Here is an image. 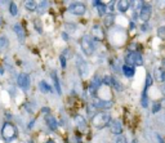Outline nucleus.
<instances>
[{"label":"nucleus","mask_w":165,"mask_h":143,"mask_svg":"<svg viewBox=\"0 0 165 143\" xmlns=\"http://www.w3.org/2000/svg\"><path fill=\"white\" fill-rule=\"evenodd\" d=\"M110 123H111V116L109 112L101 111L92 116V125L97 128V129H102V128L107 126Z\"/></svg>","instance_id":"f257e3e1"},{"label":"nucleus","mask_w":165,"mask_h":143,"mask_svg":"<svg viewBox=\"0 0 165 143\" xmlns=\"http://www.w3.org/2000/svg\"><path fill=\"white\" fill-rule=\"evenodd\" d=\"M80 47L83 49V52L87 55H92L96 51V45H94V39L89 35H84L80 40Z\"/></svg>","instance_id":"f03ea898"},{"label":"nucleus","mask_w":165,"mask_h":143,"mask_svg":"<svg viewBox=\"0 0 165 143\" xmlns=\"http://www.w3.org/2000/svg\"><path fill=\"white\" fill-rule=\"evenodd\" d=\"M125 65L130 66V67H135V66H142L143 65V57L141 53L132 51L129 52L125 57Z\"/></svg>","instance_id":"7ed1b4c3"},{"label":"nucleus","mask_w":165,"mask_h":143,"mask_svg":"<svg viewBox=\"0 0 165 143\" xmlns=\"http://www.w3.org/2000/svg\"><path fill=\"white\" fill-rule=\"evenodd\" d=\"M2 137L4 138V141L6 142H10L14 138L17 137V129L16 126L10 123H5L3 125V129H2Z\"/></svg>","instance_id":"20e7f679"},{"label":"nucleus","mask_w":165,"mask_h":143,"mask_svg":"<svg viewBox=\"0 0 165 143\" xmlns=\"http://www.w3.org/2000/svg\"><path fill=\"white\" fill-rule=\"evenodd\" d=\"M151 16H152V6L150 4H143L142 8L139 9V19L146 23L150 21Z\"/></svg>","instance_id":"39448f33"},{"label":"nucleus","mask_w":165,"mask_h":143,"mask_svg":"<svg viewBox=\"0 0 165 143\" xmlns=\"http://www.w3.org/2000/svg\"><path fill=\"white\" fill-rule=\"evenodd\" d=\"M68 10L72 14H76V16H83V14L85 13V10H87V6H85V4H83V3L75 2V3L70 4Z\"/></svg>","instance_id":"423d86ee"},{"label":"nucleus","mask_w":165,"mask_h":143,"mask_svg":"<svg viewBox=\"0 0 165 143\" xmlns=\"http://www.w3.org/2000/svg\"><path fill=\"white\" fill-rule=\"evenodd\" d=\"M17 84H18V87L21 89L27 90L28 88H30V76H28L27 74H19V76L17 79Z\"/></svg>","instance_id":"0eeeda50"},{"label":"nucleus","mask_w":165,"mask_h":143,"mask_svg":"<svg viewBox=\"0 0 165 143\" xmlns=\"http://www.w3.org/2000/svg\"><path fill=\"white\" fill-rule=\"evenodd\" d=\"M93 106L96 107V108H99V110H106V108H110V107H112V101H109V99H99V98H96L94 101H93L92 103Z\"/></svg>","instance_id":"6e6552de"},{"label":"nucleus","mask_w":165,"mask_h":143,"mask_svg":"<svg viewBox=\"0 0 165 143\" xmlns=\"http://www.w3.org/2000/svg\"><path fill=\"white\" fill-rule=\"evenodd\" d=\"M110 126H111V132L113 134L121 135V133H123V125H121V123L119 120H111Z\"/></svg>","instance_id":"1a4fd4ad"},{"label":"nucleus","mask_w":165,"mask_h":143,"mask_svg":"<svg viewBox=\"0 0 165 143\" xmlns=\"http://www.w3.org/2000/svg\"><path fill=\"white\" fill-rule=\"evenodd\" d=\"M76 63H77V68H79V72H80V75L85 76L88 74V65H87V62H85L83 58H80V57H77Z\"/></svg>","instance_id":"9d476101"},{"label":"nucleus","mask_w":165,"mask_h":143,"mask_svg":"<svg viewBox=\"0 0 165 143\" xmlns=\"http://www.w3.org/2000/svg\"><path fill=\"white\" fill-rule=\"evenodd\" d=\"M156 81H159V83H161V84H164L165 83V70L161 67H157V68H155V71H154V76H152Z\"/></svg>","instance_id":"9b49d317"},{"label":"nucleus","mask_w":165,"mask_h":143,"mask_svg":"<svg viewBox=\"0 0 165 143\" xmlns=\"http://www.w3.org/2000/svg\"><path fill=\"white\" fill-rule=\"evenodd\" d=\"M130 5H132V3L128 2V0H119V2L116 3L118 9H119V12H121V13H125L129 8H130Z\"/></svg>","instance_id":"f8f14e48"},{"label":"nucleus","mask_w":165,"mask_h":143,"mask_svg":"<svg viewBox=\"0 0 165 143\" xmlns=\"http://www.w3.org/2000/svg\"><path fill=\"white\" fill-rule=\"evenodd\" d=\"M13 30H14V32L17 34V36H18V39H19L21 41H23V40H25V38H26V32H25V30H23V27H22V26H21V25H14Z\"/></svg>","instance_id":"ddd939ff"},{"label":"nucleus","mask_w":165,"mask_h":143,"mask_svg":"<svg viewBox=\"0 0 165 143\" xmlns=\"http://www.w3.org/2000/svg\"><path fill=\"white\" fill-rule=\"evenodd\" d=\"M121 71H123V74L126 76V77H133L134 76V74H135V70H134V67H130V66H126V65H124L123 67H121Z\"/></svg>","instance_id":"4468645a"},{"label":"nucleus","mask_w":165,"mask_h":143,"mask_svg":"<svg viewBox=\"0 0 165 143\" xmlns=\"http://www.w3.org/2000/svg\"><path fill=\"white\" fill-rule=\"evenodd\" d=\"M93 5H96V8L98 9L99 16H103V14L106 13V4H105V3L96 0V2H93Z\"/></svg>","instance_id":"2eb2a0df"},{"label":"nucleus","mask_w":165,"mask_h":143,"mask_svg":"<svg viewBox=\"0 0 165 143\" xmlns=\"http://www.w3.org/2000/svg\"><path fill=\"white\" fill-rule=\"evenodd\" d=\"M52 79L54 81V87H56L57 93H58V94H62V89H61V85H60V79H58V76H57L56 71H53V72H52Z\"/></svg>","instance_id":"dca6fc26"},{"label":"nucleus","mask_w":165,"mask_h":143,"mask_svg":"<svg viewBox=\"0 0 165 143\" xmlns=\"http://www.w3.org/2000/svg\"><path fill=\"white\" fill-rule=\"evenodd\" d=\"M47 124H48V126L51 128V129H52L53 132H56V130H57V128H58L57 120H56L53 116H48V117H47Z\"/></svg>","instance_id":"f3484780"},{"label":"nucleus","mask_w":165,"mask_h":143,"mask_svg":"<svg viewBox=\"0 0 165 143\" xmlns=\"http://www.w3.org/2000/svg\"><path fill=\"white\" fill-rule=\"evenodd\" d=\"M111 87H113L115 90H118V92H123L124 87H123V84H121L116 77H113L112 76V83H111Z\"/></svg>","instance_id":"a211bd4d"},{"label":"nucleus","mask_w":165,"mask_h":143,"mask_svg":"<svg viewBox=\"0 0 165 143\" xmlns=\"http://www.w3.org/2000/svg\"><path fill=\"white\" fill-rule=\"evenodd\" d=\"M39 89H40V92H43V93H49V92L53 90L51 85H48L45 81H40V83H39Z\"/></svg>","instance_id":"6ab92c4d"},{"label":"nucleus","mask_w":165,"mask_h":143,"mask_svg":"<svg viewBox=\"0 0 165 143\" xmlns=\"http://www.w3.org/2000/svg\"><path fill=\"white\" fill-rule=\"evenodd\" d=\"M47 8H48V2H45V0H43V2H40L39 4H38V8H36V10L39 12V14H43L45 10H47Z\"/></svg>","instance_id":"aec40b11"},{"label":"nucleus","mask_w":165,"mask_h":143,"mask_svg":"<svg viewBox=\"0 0 165 143\" xmlns=\"http://www.w3.org/2000/svg\"><path fill=\"white\" fill-rule=\"evenodd\" d=\"M115 22V16L113 14H109V16L105 17V26L106 27H111Z\"/></svg>","instance_id":"412c9836"},{"label":"nucleus","mask_w":165,"mask_h":143,"mask_svg":"<svg viewBox=\"0 0 165 143\" xmlns=\"http://www.w3.org/2000/svg\"><path fill=\"white\" fill-rule=\"evenodd\" d=\"M38 8V4L34 2V0H30V2H26V9L30 12H35Z\"/></svg>","instance_id":"4be33fe9"},{"label":"nucleus","mask_w":165,"mask_h":143,"mask_svg":"<svg viewBox=\"0 0 165 143\" xmlns=\"http://www.w3.org/2000/svg\"><path fill=\"white\" fill-rule=\"evenodd\" d=\"M9 44V40L6 36H0V51H3V49H5L6 47H8Z\"/></svg>","instance_id":"5701e85b"},{"label":"nucleus","mask_w":165,"mask_h":143,"mask_svg":"<svg viewBox=\"0 0 165 143\" xmlns=\"http://www.w3.org/2000/svg\"><path fill=\"white\" fill-rule=\"evenodd\" d=\"M152 83H154V77H152L151 74H148V75L146 76V85H145V90H146V92H147L148 88L152 85Z\"/></svg>","instance_id":"b1692460"},{"label":"nucleus","mask_w":165,"mask_h":143,"mask_svg":"<svg viewBox=\"0 0 165 143\" xmlns=\"http://www.w3.org/2000/svg\"><path fill=\"white\" fill-rule=\"evenodd\" d=\"M141 103H142V106H143V107H147V106H148V97H147V92H146V90H143Z\"/></svg>","instance_id":"393cba45"},{"label":"nucleus","mask_w":165,"mask_h":143,"mask_svg":"<svg viewBox=\"0 0 165 143\" xmlns=\"http://www.w3.org/2000/svg\"><path fill=\"white\" fill-rule=\"evenodd\" d=\"M157 36L165 41V26H161V27L157 28Z\"/></svg>","instance_id":"a878e982"},{"label":"nucleus","mask_w":165,"mask_h":143,"mask_svg":"<svg viewBox=\"0 0 165 143\" xmlns=\"http://www.w3.org/2000/svg\"><path fill=\"white\" fill-rule=\"evenodd\" d=\"M75 119H76V123H77V125H79V126H80V128H85V119H84L83 116L77 115Z\"/></svg>","instance_id":"bb28decb"},{"label":"nucleus","mask_w":165,"mask_h":143,"mask_svg":"<svg viewBox=\"0 0 165 143\" xmlns=\"http://www.w3.org/2000/svg\"><path fill=\"white\" fill-rule=\"evenodd\" d=\"M9 12H10L12 16H17L18 9H17V5L14 4V3H10V4H9Z\"/></svg>","instance_id":"cd10ccee"},{"label":"nucleus","mask_w":165,"mask_h":143,"mask_svg":"<svg viewBox=\"0 0 165 143\" xmlns=\"http://www.w3.org/2000/svg\"><path fill=\"white\" fill-rule=\"evenodd\" d=\"M160 110H161V103L160 102H155L152 104V113H157Z\"/></svg>","instance_id":"c85d7f7f"},{"label":"nucleus","mask_w":165,"mask_h":143,"mask_svg":"<svg viewBox=\"0 0 165 143\" xmlns=\"http://www.w3.org/2000/svg\"><path fill=\"white\" fill-rule=\"evenodd\" d=\"M102 83H103V84H106V85H110V87H111V83H112V76L106 75V76L102 79Z\"/></svg>","instance_id":"c756f323"},{"label":"nucleus","mask_w":165,"mask_h":143,"mask_svg":"<svg viewBox=\"0 0 165 143\" xmlns=\"http://www.w3.org/2000/svg\"><path fill=\"white\" fill-rule=\"evenodd\" d=\"M115 143H128V142L124 135H118L116 139H115Z\"/></svg>","instance_id":"7c9ffc66"},{"label":"nucleus","mask_w":165,"mask_h":143,"mask_svg":"<svg viewBox=\"0 0 165 143\" xmlns=\"http://www.w3.org/2000/svg\"><path fill=\"white\" fill-rule=\"evenodd\" d=\"M66 57H63L62 54H61V57H60V63H61V66H62V68H66Z\"/></svg>","instance_id":"2f4dec72"},{"label":"nucleus","mask_w":165,"mask_h":143,"mask_svg":"<svg viewBox=\"0 0 165 143\" xmlns=\"http://www.w3.org/2000/svg\"><path fill=\"white\" fill-rule=\"evenodd\" d=\"M66 27H67V30H68V31H72V32L76 30V26H75V25H68V23H67Z\"/></svg>","instance_id":"473e14b6"},{"label":"nucleus","mask_w":165,"mask_h":143,"mask_svg":"<svg viewBox=\"0 0 165 143\" xmlns=\"http://www.w3.org/2000/svg\"><path fill=\"white\" fill-rule=\"evenodd\" d=\"M159 89H160V93H161V94L165 97V83H164V84H161V87H160Z\"/></svg>","instance_id":"72a5a7b5"},{"label":"nucleus","mask_w":165,"mask_h":143,"mask_svg":"<svg viewBox=\"0 0 165 143\" xmlns=\"http://www.w3.org/2000/svg\"><path fill=\"white\" fill-rule=\"evenodd\" d=\"M61 36H62V38H63V40H66V41H67V40H68V38H67V34H66V32H63V34H62V35H61Z\"/></svg>","instance_id":"f704fd0d"},{"label":"nucleus","mask_w":165,"mask_h":143,"mask_svg":"<svg viewBox=\"0 0 165 143\" xmlns=\"http://www.w3.org/2000/svg\"><path fill=\"white\" fill-rule=\"evenodd\" d=\"M43 112H49V108H48V107H45V108H43Z\"/></svg>","instance_id":"c9c22d12"},{"label":"nucleus","mask_w":165,"mask_h":143,"mask_svg":"<svg viewBox=\"0 0 165 143\" xmlns=\"http://www.w3.org/2000/svg\"><path fill=\"white\" fill-rule=\"evenodd\" d=\"M163 68L165 70V59H164V62H163Z\"/></svg>","instance_id":"e433bc0d"},{"label":"nucleus","mask_w":165,"mask_h":143,"mask_svg":"<svg viewBox=\"0 0 165 143\" xmlns=\"http://www.w3.org/2000/svg\"><path fill=\"white\" fill-rule=\"evenodd\" d=\"M45 143H54L53 141H48V142H45Z\"/></svg>","instance_id":"4c0bfd02"},{"label":"nucleus","mask_w":165,"mask_h":143,"mask_svg":"<svg viewBox=\"0 0 165 143\" xmlns=\"http://www.w3.org/2000/svg\"><path fill=\"white\" fill-rule=\"evenodd\" d=\"M2 23H3V19H2V18H0V26H2Z\"/></svg>","instance_id":"58836bf2"}]
</instances>
